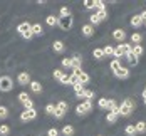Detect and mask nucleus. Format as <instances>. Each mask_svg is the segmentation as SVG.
<instances>
[{
  "instance_id": "obj_1",
  "label": "nucleus",
  "mask_w": 146,
  "mask_h": 136,
  "mask_svg": "<svg viewBox=\"0 0 146 136\" xmlns=\"http://www.w3.org/2000/svg\"><path fill=\"white\" fill-rule=\"evenodd\" d=\"M17 30L20 32V35L24 37V39H32V25H30L29 22H22V24H19V27H17Z\"/></svg>"
},
{
  "instance_id": "obj_2",
  "label": "nucleus",
  "mask_w": 146,
  "mask_h": 136,
  "mask_svg": "<svg viewBox=\"0 0 146 136\" xmlns=\"http://www.w3.org/2000/svg\"><path fill=\"white\" fill-rule=\"evenodd\" d=\"M133 111H134V103L131 99H124V103L119 106V114L121 116H129Z\"/></svg>"
},
{
  "instance_id": "obj_3",
  "label": "nucleus",
  "mask_w": 146,
  "mask_h": 136,
  "mask_svg": "<svg viewBox=\"0 0 146 136\" xmlns=\"http://www.w3.org/2000/svg\"><path fill=\"white\" fill-rule=\"evenodd\" d=\"M12 88H14V81L9 76H2L0 77V91L9 92V91H12Z\"/></svg>"
},
{
  "instance_id": "obj_4",
  "label": "nucleus",
  "mask_w": 146,
  "mask_h": 136,
  "mask_svg": "<svg viewBox=\"0 0 146 136\" xmlns=\"http://www.w3.org/2000/svg\"><path fill=\"white\" fill-rule=\"evenodd\" d=\"M37 118V111H35V107H30V109H24L22 111V114H20V119L24 121H32Z\"/></svg>"
},
{
  "instance_id": "obj_5",
  "label": "nucleus",
  "mask_w": 146,
  "mask_h": 136,
  "mask_svg": "<svg viewBox=\"0 0 146 136\" xmlns=\"http://www.w3.org/2000/svg\"><path fill=\"white\" fill-rule=\"evenodd\" d=\"M91 109H92V103H91V101H84V103L77 104V107H76V113L81 116V114H88Z\"/></svg>"
},
{
  "instance_id": "obj_6",
  "label": "nucleus",
  "mask_w": 146,
  "mask_h": 136,
  "mask_svg": "<svg viewBox=\"0 0 146 136\" xmlns=\"http://www.w3.org/2000/svg\"><path fill=\"white\" fill-rule=\"evenodd\" d=\"M59 27L62 30H69L71 27H72V17L69 15V17H64V19H59Z\"/></svg>"
},
{
  "instance_id": "obj_7",
  "label": "nucleus",
  "mask_w": 146,
  "mask_h": 136,
  "mask_svg": "<svg viewBox=\"0 0 146 136\" xmlns=\"http://www.w3.org/2000/svg\"><path fill=\"white\" fill-rule=\"evenodd\" d=\"M17 81H19V84H22V86L30 84V76H29V72H20V74H19V77H17Z\"/></svg>"
},
{
  "instance_id": "obj_8",
  "label": "nucleus",
  "mask_w": 146,
  "mask_h": 136,
  "mask_svg": "<svg viewBox=\"0 0 146 136\" xmlns=\"http://www.w3.org/2000/svg\"><path fill=\"white\" fill-rule=\"evenodd\" d=\"M113 37L116 39L117 42H123V40H124V37H126V34H124V30H123V29H116L114 32H113Z\"/></svg>"
},
{
  "instance_id": "obj_9",
  "label": "nucleus",
  "mask_w": 146,
  "mask_h": 136,
  "mask_svg": "<svg viewBox=\"0 0 146 136\" xmlns=\"http://www.w3.org/2000/svg\"><path fill=\"white\" fill-rule=\"evenodd\" d=\"M32 34L34 35H42L44 34V29L40 24H32Z\"/></svg>"
},
{
  "instance_id": "obj_10",
  "label": "nucleus",
  "mask_w": 146,
  "mask_h": 136,
  "mask_svg": "<svg viewBox=\"0 0 146 136\" xmlns=\"http://www.w3.org/2000/svg\"><path fill=\"white\" fill-rule=\"evenodd\" d=\"M84 86H82V84H76V86H74V92H76V96H77V98H84Z\"/></svg>"
},
{
  "instance_id": "obj_11",
  "label": "nucleus",
  "mask_w": 146,
  "mask_h": 136,
  "mask_svg": "<svg viewBox=\"0 0 146 136\" xmlns=\"http://www.w3.org/2000/svg\"><path fill=\"white\" fill-rule=\"evenodd\" d=\"M117 47L123 50V54H124V56H126L128 52H131V50H133V45H131V44H126V42H121Z\"/></svg>"
},
{
  "instance_id": "obj_12",
  "label": "nucleus",
  "mask_w": 146,
  "mask_h": 136,
  "mask_svg": "<svg viewBox=\"0 0 146 136\" xmlns=\"http://www.w3.org/2000/svg\"><path fill=\"white\" fill-rule=\"evenodd\" d=\"M81 66H82V59H81V57H72V64H71L72 71H76V69H81Z\"/></svg>"
},
{
  "instance_id": "obj_13",
  "label": "nucleus",
  "mask_w": 146,
  "mask_h": 136,
  "mask_svg": "<svg viewBox=\"0 0 146 136\" xmlns=\"http://www.w3.org/2000/svg\"><path fill=\"white\" fill-rule=\"evenodd\" d=\"M82 34H84L86 37H91V35L94 34V27H92L91 24H88V25H84V27H82Z\"/></svg>"
},
{
  "instance_id": "obj_14",
  "label": "nucleus",
  "mask_w": 146,
  "mask_h": 136,
  "mask_svg": "<svg viewBox=\"0 0 146 136\" xmlns=\"http://www.w3.org/2000/svg\"><path fill=\"white\" fill-rule=\"evenodd\" d=\"M116 76L117 77H121V79H128V77H129V71H128L126 67H121V69L116 72Z\"/></svg>"
},
{
  "instance_id": "obj_15",
  "label": "nucleus",
  "mask_w": 146,
  "mask_h": 136,
  "mask_svg": "<svg viewBox=\"0 0 146 136\" xmlns=\"http://www.w3.org/2000/svg\"><path fill=\"white\" fill-rule=\"evenodd\" d=\"M134 128H136V133H145L146 131V123L145 121H138V123L134 124Z\"/></svg>"
},
{
  "instance_id": "obj_16",
  "label": "nucleus",
  "mask_w": 146,
  "mask_h": 136,
  "mask_svg": "<svg viewBox=\"0 0 146 136\" xmlns=\"http://www.w3.org/2000/svg\"><path fill=\"white\" fill-rule=\"evenodd\" d=\"M30 89L34 91V92H42V86L37 81H30Z\"/></svg>"
},
{
  "instance_id": "obj_17",
  "label": "nucleus",
  "mask_w": 146,
  "mask_h": 136,
  "mask_svg": "<svg viewBox=\"0 0 146 136\" xmlns=\"http://www.w3.org/2000/svg\"><path fill=\"white\" fill-rule=\"evenodd\" d=\"M131 52L134 54V57H141L145 50H143V47H141V45H133V50H131Z\"/></svg>"
},
{
  "instance_id": "obj_18",
  "label": "nucleus",
  "mask_w": 146,
  "mask_h": 136,
  "mask_svg": "<svg viewBox=\"0 0 146 136\" xmlns=\"http://www.w3.org/2000/svg\"><path fill=\"white\" fill-rule=\"evenodd\" d=\"M45 22H47V25L54 27V25H57V24H59V19H57V17H54V15H49V17L45 19Z\"/></svg>"
},
{
  "instance_id": "obj_19",
  "label": "nucleus",
  "mask_w": 146,
  "mask_h": 136,
  "mask_svg": "<svg viewBox=\"0 0 146 136\" xmlns=\"http://www.w3.org/2000/svg\"><path fill=\"white\" fill-rule=\"evenodd\" d=\"M62 135L64 136H72L74 135V128L71 124H66L64 128H62Z\"/></svg>"
},
{
  "instance_id": "obj_20",
  "label": "nucleus",
  "mask_w": 146,
  "mask_h": 136,
  "mask_svg": "<svg viewBox=\"0 0 146 136\" xmlns=\"http://www.w3.org/2000/svg\"><path fill=\"white\" fill-rule=\"evenodd\" d=\"M67 107H69V106H67V103H66V101H60V103H57V106H56V109H57V111H60V113H64V114L67 113Z\"/></svg>"
},
{
  "instance_id": "obj_21",
  "label": "nucleus",
  "mask_w": 146,
  "mask_h": 136,
  "mask_svg": "<svg viewBox=\"0 0 146 136\" xmlns=\"http://www.w3.org/2000/svg\"><path fill=\"white\" fill-rule=\"evenodd\" d=\"M124 133H126L128 136H134V135H136V128H134V124H126Z\"/></svg>"
},
{
  "instance_id": "obj_22",
  "label": "nucleus",
  "mask_w": 146,
  "mask_h": 136,
  "mask_svg": "<svg viewBox=\"0 0 146 136\" xmlns=\"http://www.w3.org/2000/svg\"><path fill=\"white\" fill-rule=\"evenodd\" d=\"M141 40H143V37H141V34H138V32H134V34L131 35V42H133L134 45H139V42H141Z\"/></svg>"
},
{
  "instance_id": "obj_23",
  "label": "nucleus",
  "mask_w": 146,
  "mask_h": 136,
  "mask_svg": "<svg viewBox=\"0 0 146 136\" xmlns=\"http://www.w3.org/2000/svg\"><path fill=\"white\" fill-rule=\"evenodd\" d=\"M52 49H54L56 52H62V50H64V42H62V40H56V42L52 44Z\"/></svg>"
},
{
  "instance_id": "obj_24",
  "label": "nucleus",
  "mask_w": 146,
  "mask_h": 136,
  "mask_svg": "<svg viewBox=\"0 0 146 136\" xmlns=\"http://www.w3.org/2000/svg\"><path fill=\"white\" fill-rule=\"evenodd\" d=\"M124 57L128 59V62H129L131 66H136V64H138V57H134V54H133V52H128Z\"/></svg>"
},
{
  "instance_id": "obj_25",
  "label": "nucleus",
  "mask_w": 146,
  "mask_h": 136,
  "mask_svg": "<svg viewBox=\"0 0 146 136\" xmlns=\"http://www.w3.org/2000/svg\"><path fill=\"white\" fill-rule=\"evenodd\" d=\"M141 24H143V20H141V17H139V15L131 17V25H133V27H139Z\"/></svg>"
},
{
  "instance_id": "obj_26",
  "label": "nucleus",
  "mask_w": 146,
  "mask_h": 136,
  "mask_svg": "<svg viewBox=\"0 0 146 136\" xmlns=\"http://www.w3.org/2000/svg\"><path fill=\"white\" fill-rule=\"evenodd\" d=\"M119 69H121V60H116V59H114L113 62H111V71H113V72L116 74Z\"/></svg>"
},
{
  "instance_id": "obj_27",
  "label": "nucleus",
  "mask_w": 146,
  "mask_h": 136,
  "mask_svg": "<svg viewBox=\"0 0 146 136\" xmlns=\"http://www.w3.org/2000/svg\"><path fill=\"white\" fill-rule=\"evenodd\" d=\"M9 133H10V126L9 124H0V135L9 136Z\"/></svg>"
},
{
  "instance_id": "obj_28",
  "label": "nucleus",
  "mask_w": 146,
  "mask_h": 136,
  "mask_svg": "<svg viewBox=\"0 0 146 136\" xmlns=\"http://www.w3.org/2000/svg\"><path fill=\"white\" fill-rule=\"evenodd\" d=\"M102 52H104V56H113L114 54V45H106L104 49H102Z\"/></svg>"
},
{
  "instance_id": "obj_29",
  "label": "nucleus",
  "mask_w": 146,
  "mask_h": 136,
  "mask_svg": "<svg viewBox=\"0 0 146 136\" xmlns=\"http://www.w3.org/2000/svg\"><path fill=\"white\" fill-rule=\"evenodd\" d=\"M99 107H101V109H109V99L101 98V99H99Z\"/></svg>"
},
{
  "instance_id": "obj_30",
  "label": "nucleus",
  "mask_w": 146,
  "mask_h": 136,
  "mask_svg": "<svg viewBox=\"0 0 146 136\" xmlns=\"http://www.w3.org/2000/svg\"><path fill=\"white\" fill-rule=\"evenodd\" d=\"M59 15H60L59 19H64V17H69V15H71V10H69L67 7H60V12H59Z\"/></svg>"
},
{
  "instance_id": "obj_31",
  "label": "nucleus",
  "mask_w": 146,
  "mask_h": 136,
  "mask_svg": "<svg viewBox=\"0 0 146 136\" xmlns=\"http://www.w3.org/2000/svg\"><path fill=\"white\" fill-rule=\"evenodd\" d=\"M116 119H117V114L109 111V113H108V116H106V121H108V123H116Z\"/></svg>"
},
{
  "instance_id": "obj_32",
  "label": "nucleus",
  "mask_w": 146,
  "mask_h": 136,
  "mask_svg": "<svg viewBox=\"0 0 146 136\" xmlns=\"http://www.w3.org/2000/svg\"><path fill=\"white\" fill-rule=\"evenodd\" d=\"M29 99H30V96L27 94V92H20V94H19V101H20L22 104H24V103H27Z\"/></svg>"
},
{
  "instance_id": "obj_33",
  "label": "nucleus",
  "mask_w": 146,
  "mask_h": 136,
  "mask_svg": "<svg viewBox=\"0 0 146 136\" xmlns=\"http://www.w3.org/2000/svg\"><path fill=\"white\" fill-rule=\"evenodd\" d=\"M92 56H94L96 59H102V57H104V52H102V49H94V50H92Z\"/></svg>"
},
{
  "instance_id": "obj_34",
  "label": "nucleus",
  "mask_w": 146,
  "mask_h": 136,
  "mask_svg": "<svg viewBox=\"0 0 146 136\" xmlns=\"http://www.w3.org/2000/svg\"><path fill=\"white\" fill-rule=\"evenodd\" d=\"M113 56L116 57V60H119L121 57H123V56H124V54H123V50H121L119 47H114V54H113Z\"/></svg>"
},
{
  "instance_id": "obj_35",
  "label": "nucleus",
  "mask_w": 146,
  "mask_h": 136,
  "mask_svg": "<svg viewBox=\"0 0 146 136\" xmlns=\"http://www.w3.org/2000/svg\"><path fill=\"white\" fill-rule=\"evenodd\" d=\"M94 9L104 10V2H102V0H94Z\"/></svg>"
},
{
  "instance_id": "obj_36",
  "label": "nucleus",
  "mask_w": 146,
  "mask_h": 136,
  "mask_svg": "<svg viewBox=\"0 0 146 136\" xmlns=\"http://www.w3.org/2000/svg\"><path fill=\"white\" fill-rule=\"evenodd\" d=\"M98 19H99V20H104V19H106V17H108V10H106V9H104V10H98Z\"/></svg>"
},
{
  "instance_id": "obj_37",
  "label": "nucleus",
  "mask_w": 146,
  "mask_h": 136,
  "mask_svg": "<svg viewBox=\"0 0 146 136\" xmlns=\"http://www.w3.org/2000/svg\"><path fill=\"white\" fill-rule=\"evenodd\" d=\"M45 113H47V114H54V113H56V106L54 104H47L45 106Z\"/></svg>"
},
{
  "instance_id": "obj_38",
  "label": "nucleus",
  "mask_w": 146,
  "mask_h": 136,
  "mask_svg": "<svg viewBox=\"0 0 146 136\" xmlns=\"http://www.w3.org/2000/svg\"><path fill=\"white\" fill-rule=\"evenodd\" d=\"M9 116V109L5 106H0V118H7Z\"/></svg>"
},
{
  "instance_id": "obj_39",
  "label": "nucleus",
  "mask_w": 146,
  "mask_h": 136,
  "mask_svg": "<svg viewBox=\"0 0 146 136\" xmlns=\"http://www.w3.org/2000/svg\"><path fill=\"white\" fill-rule=\"evenodd\" d=\"M91 98H94V91H84V99L91 101Z\"/></svg>"
},
{
  "instance_id": "obj_40",
  "label": "nucleus",
  "mask_w": 146,
  "mask_h": 136,
  "mask_svg": "<svg viewBox=\"0 0 146 136\" xmlns=\"http://www.w3.org/2000/svg\"><path fill=\"white\" fill-rule=\"evenodd\" d=\"M52 74H54V77H56V79H59V81H60V77L64 76V72H62L60 69H54V72H52Z\"/></svg>"
},
{
  "instance_id": "obj_41",
  "label": "nucleus",
  "mask_w": 146,
  "mask_h": 136,
  "mask_svg": "<svg viewBox=\"0 0 146 136\" xmlns=\"http://www.w3.org/2000/svg\"><path fill=\"white\" fill-rule=\"evenodd\" d=\"M89 19H91V25H96V24H99V22H101V20L98 19V15H96V14H94V15H91Z\"/></svg>"
},
{
  "instance_id": "obj_42",
  "label": "nucleus",
  "mask_w": 146,
  "mask_h": 136,
  "mask_svg": "<svg viewBox=\"0 0 146 136\" xmlns=\"http://www.w3.org/2000/svg\"><path fill=\"white\" fill-rule=\"evenodd\" d=\"M71 64H72V59H67V57L62 59V66H64V67H71Z\"/></svg>"
},
{
  "instance_id": "obj_43",
  "label": "nucleus",
  "mask_w": 146,
  "mask_h": 136,
  "mask_svg": "<svg viewBox=\"0 0 146 136\" xmlns=\"http://www.w3.org/2000/svg\"><path fill=\"white\" fill-rule=\"evenodd\" d=\"M47 136H59V131L56 129V128H50L49 133H47Z\"/></svg>"
},
{
  "instance_id": "obj_44",
  "label": "nucleus",
  "mask_w": 146,
  "mask_h": 136,
  "mask_svg": "<svg viewBox=\"0 0 146 136\" xmlns=\"http://www.w3.org/2000/svg\"><path fill=\"white\" fill-rule=\"evenodd\" d=\"M60 84H69V76L67 74H64L60 77Z\"/></svg>"
},
{
  "instance_id": "obj_45",
  "label": "nucleus",
  "mask_w": 146,
  "mask_h": 136,
  "mask_svg": "<svg viewBox=\"0 0 146 136\" xmlns=\"http://www.w3.org/2000/svg\"><path fill=\"white\" fill-rule=\"evenodd\" d=\"M84 7H86V9H92V7H94V2H92V0H86V2H84Z\"/></svg>"
},
{
  "instance_id": "obj_46",
  "label": "nucleus",
  "mask_w": 146,
  "mask_h": 136,
  "mask_svg": "<svg viewBox=\"0 0 146 136\" xmlns=\"http://www.w3.org/2000/svg\"><path fill=\"white\" fill-rule=\"evenodd\" d=\"M139 17H141V20H145L146 22V10H143V12L139 14Z\"/></svg>"
},
{
  "instance_id": "obj_47",
  "label": "nucleus",
  "mask_w": 146,
  "mask_h": 136,
  "mask_svg": "<svg viewBox=\"0 0 146 136\" xmlns=\"http://www.w3.org/2000/svg\"><path fill=\"white\" fill-rule=\"evenodd\" d=\"M143 99H146V88L143 89Z\"/></svg>"
},
{
  "instance_id": "obj_48",
  "label": "nucleus",
  "mask_w": 146,
  "mask_h": 136,
  "mask_svg": "<svg viewBox=\"0 0 146 136\" xmlns=\"http://www.w3.org/2000/svg\"><path fill=\"white\" fill-rule=\"evenodd\" d=\"M145 104H146V99H145Z\"/></svg>"
},
{
  "instance_id": "obj_49",
  "label": "nucleus",
  "mask_w": 146,
  "mask_h": 136,
  "mask_svg": "<svg viewBox=\"0 0 146 136\" xmlns=\"http://www.w3.org/2000/svg\"><path fill=\"white\" fill-rule=\"evenodd\" d=\"M145 25H146V22H145Z\"/></svg>"
}]
</instances>
